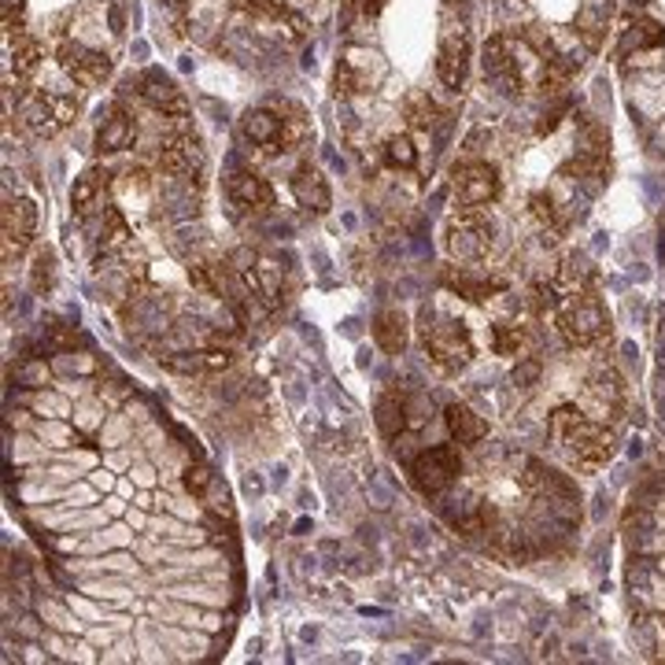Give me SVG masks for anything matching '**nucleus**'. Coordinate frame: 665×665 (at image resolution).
<instances>
[{"mask_svg": "<svg viewBox=\"0 0 665 665\" xmlns=\"http://www.w3.org/2000/svg\"><path fill=\"white\" fill-rule=\"evenodd\" d=\"M555 330L569 348H592L611 330V315H606L599 293L566 296L555 311Z\"/></svg>", "mask_w": 665, "mask_h": 665, "instance_id": "nucleus-2", "label": "nucleus"}, {"mask_svg": "<svg viewBox=\"0 0 665 665\" xmlns=\"http://www.w3.org/2000/svg\"><path fill=\"white\" fill-rule=\"evenodd\" d=\"M373 341H378L381 352L399 355L403 348H407V318H403L399 311H381L378 318H373Z\"/></svg>", "mask_w": 665, "mask_h": 665, "instance_id": "nucleus-26", "label": "nucleus"}, {"mask_svg": "<svg viewBox=\"0 0 665 665\" xmlns=\"http://www.w3.org/2000/svg\"><path fill=\"white\" fill-rule=\"evenodd\" d=\"M558 304H562V296H558L555 281H537V285L529 288V307L537 315H555Z\"/></svg>", "mask_w": 665, "mask_h": 665, "instance_id": "nucleus-37", "label": "nucleus"}, {"mask_svg": "<svg viewBox=\"0 0 665 665\" xmlns=\"http://www.w3.org/2000/svg\"><path fill=\"white\" fill-rule=\"evenodd\" d=\"M233 267L230 263H193L189 267V281L193 288H200L204 296H222L233 285Z\"/></svg>", "mask_w": 665, "mask_h": 665, "instance_id": "nucleus-27", "label": "nucleus"}, {"mask_svg": "<svg viewBox=\"0 0 665 665\" xmlns=\"http://www.w3.org/2000/svg\"><path fill=\"white\" fill-rule=\"evenodd\" d=\"M470 34L466 26H452L440 37V49H436V78L444 82L447 89H463L466 78H470Z\"/></svg>", "mask_w": 665, "mask_h": 665, "instance_id": "nucleus-11", "label": "nucleus"}, {"mask_svg": "<svg viewBox=\"0 0 665 665\" xmlns=\"http://www.w3.org/2000/svg\"><path fill=\"white\" fill-rule=\"evenodd\" d=\"M56 60H60L63 74H71L78 86H104L111 78V60L104 52L97 49H86L82 41H60V49H56Z\"/></svg>", "mask_w": 665, "mask_h": 665, "instance_id": "nucleus-12", "label": "nucleus"}, {"mask_svg": "<svg viewBox=\"0 0 665 665\" xmlns=\"http://www.w3.org/2000/svg\"><path fill=\"white\" fill-rule=\"evenodd\" d=\"M230 200L241 211H270L274 208V189H270L267 177H259L256 171H233L226 182Z\"/></svg>", "mask_w": 665, "mask_h": 665, "instance_id": "nucleus-18", "label": "nucleus"}, {"mask_svg": "<svg viewBox=\"0 0 665 665\" xmlns=\"http://www.w3.org/2000/svg\"><path fill=\"white\" fill-rule=\"evenodd\" d=\"M278 26H281V37H285V41H293V45L304 41L307 30H311V26H307V19L296 15V12H285V15H281Z\"/></svg>", "mask_w": 665, "mask_h": 665, "instance_id": "nucleus-40", "label": "nucleus"}, {"mask_svg": "<svg viewBox=\"0 0 665 665\" xmlns=\"http://www.w3.org/2000/svg\"><path fill=\"white\" fill-rule=\"evenodd\" d=\"M293 196L296 204L304 211L311 214H325L333 208V193H330V182H325V174L318 171L315 163H299L296 174H293Z\"/></svg>", "mask_w": 665, "mask_h": 665, "instance_id": "nucleus-17", "label": "nucleus"}, {"mask_svg": "<svg viewBox=\"0 0 665 665\" xmlns=\"http://www.w3.org/2000/svg\"><path fill=\"white\" fill-rule=\"evenodd\" d=\"M281 119H285V148L293 152V148H299L307 140V134H311V126H307V115L299 104H281Z\"/></svg>", "mask_w": 665, "mask_h": 665, "instance_id": "nucleus-35", "label": "nucleus"}, {"mask_svg": "<svg viewBox=\"0 0 665 665\" xmlns=\"http://www.w3.org/2000/svg\"><path fill=\"white\" fill-rule=\"evenodd\" d=\"M484 74L510 93H526L543 78V52L514 34H495L484 45Z\"/></svg>", "mask_w": 665, "mask_h": 665, "instance_id": "nucleus-1", "label": "nucleus"}, {"mask_svg": "<svg viewBox=\"0 0 665 665\" xmlns=\"http://www.w3.org/2000/svg\"><path fill=\"white\" fill-rule=\"evenodd\" d=\"M444 426H447V436H452L458 447H473L489 436V421L477 415V410L466 407V403H452V407L444 410Z\"/></svg>", "mask_w": 665, "mask_h": 665, "instance_id": "nucleus-22", "label": "nucleus"}, {"mask_svg": "<svg viewBox=\"0 0 665 665\" xmlns=\"http://www.w3.org/2000/svg\"><path fill=\"white\" fill-rule=\"evenodd\" d=\"M140 97H145L148 108H156L163 119H185L189 115V100H185V93L174 86L167 74H145L140 78Z\"/></svg>", "mask_w": 665, "mask_h": 665, "instance_id": "nucleus-16", "label": "nucleus"}, {"mask_svg": "<svg viewBox=\"0 0 665 665\" xmlns=\"http://www.w3.org/2000/svg\"><path fill=\"white\" fill-rule=\"evenodd\" d=\"M444 245L455 263H481L492 251V222L484 208H458L444 230Z\"/></svg>", "mask_w": 665, "mask_h": 665, "instance_id": "nucleus-4", "label": "nucleus"}, {"mask_svg": "<svg viewBox=\"0 0 665 665\" xmlns=\"http://www.w3.org/2000/svg\"><path fill=\"white\" fill-rule=\"evenodd\" d=\"M569 458H574V466L580 470H599V466H606L614 458V433L606 426H599V421L588 418L584 426L577 429L574 440L566 444Z\"/></svg>", "mask_w": 665, "mask_h": 665, "instance_id": "nucleus-13", "label": "nucleus"}, {"mask_svg": "<svg viewBox=\"0 0 665 665\" xmlns=\"http://www.w3.org/2000/svg\"><path fill=\"white\" fill-rule=\"evenodd\" d=\"M665 49V26L654 19H632L629 30L621 34V56H643Z\"/></svg>", "mask_w": 665, "mask_h": 665, "instance_id": "nucleus-23", "label": "nucleus"}, {"mask_svg": "<svg viewBox=\"0 0 665 665\" xmlns=\"http://www.w3.org/2000/svg\"><path fill=\"white\" fill-rule=\"evenodd\" d=\"M658 629H662V632H665V614H662V617H658Z\"/></svg>", "mask_w": 665, "mask_h": 665, "instance_id": "nucleus-46", "label": "nucleus"}, {"mask_svg": "<svg viewBox=\"0 0 665 665\" xmlns=\"http://www.w3.org/2000/svg\"><path fill=\"white\" fill-rule=\"evenodd\" d=\"M421 318H426V325H421V348H426V355L433 359V367L444 373H458L470 367L473 362L470 330H466L463 322H455V318H444V322L429 325V311Z\"/></svg>", "mask_w": 665, "mask_h": 665, "instance_id": "nucleus-3", "label": "nucleus"}, {"mask_svg": "<svg viewBox=\"0 0 665 665\" xmlns=\"http://www.w3.org/2000/svg\"><path fill=\"white\" fill-rule=\"evenodd\" d=\"M130 237H134V230H130L126 222V211L123 208H104V237H100V245H104V251H123L130 245Z\"/></svg>", "mask_w": 665, "mask_h": 665, "instance_id": "nucleus-29", "label": "nucleus"}, {"mask_svg": "<svg viewBox=\"0 0 665 665\" xmlns=\"http://www.w3.org/2000/svg\"><path fill=\"white\" fill-rule=\"evenodd\" d=\"M241 134L251 148L267 156H278V152H288L285 148V119H281L278 108H251L245 111L241 119Z\"/></svg>", "mask_w": 665, "mask_h": 665, "instance_id": "nucleus-14", "label": "nucleus"}, {"mask_svg": "<svg viewBox=\"0 0 665 665\" xmlns=\"http://www.w3.org/2000/svg\"><path fill=\"white\" fill-rule=\"evenodd\" d=\"M241 8H245L251 19H263V23H278V19L288 12L281 0H241Z\"/></svg>", "mask_w": 665, "mask_h": 665, "instance_id": "nucleus-38", "label": "nucleus"}, {"mask_svg": "<svg viewBox=\"0 0 665 665\" xmlns=\"http://www.w3.org/2000/svg\"><path fill=\"white\" fill-rule=\"evenodd\" d=\"M452 193L458 208H489L500 200L503 177L489 159H466L452 171Z\"/></svg>", "mask_w": 665, "mask_h": 665, "instance_id": "nucleus-6", "label": "nucleus"}, {"mask_svg": "<svg viewBox=\"0 0 665 665\" xmlns=\"http://www.w3.org/2000/svg\"><path fill=\"white\" fill-rule=\"evenodd\" d=\"M4 30H8V34H23V12H19V8H12V4L4 8Z\"/></svg>", "mask_w": 665, "mask_h": 665, "instance_id": "nucleus-43", "label": "nucleus"}, {"mask_svg": "<svg viewBox=\"0 0 665 665\" xmlns=\"http://www.w3.org/2000/svg\"><path fill=\"white\" fill-rule=\"evenodd\" d=\"M19 378H23L30 389H37V385H45V381H49V367H45V362H30L26 370H19Z\"/></svg>", "mask_w": 665, "mask_h": 665, "instance_id": "nucleus-42", "label": "nucleus"}, {"mask_svg": "<svg viewBox=\"0 0 665 665\" xmlns=\"http://www.w3.org/2000/svg\"><path fill=\"white\" fill-rule=\"evenodd\" d=\"M115 193L130 196V200H148V196H152V174H148L145 167H134V171H126L115 182Z\"/></svg>", "mask_w": 665, "mask_h": 665, "instance_id": "nucleus-36", "label": "nucleus"}, {"mask_svg": "<svg viewBox=\"0 0 665 665\" xmlns=\"http://www.w3.org/2000/svg\"><path fill=\"white\" fill-rule=\"evenodd\" d=\"M625 399H629L625 396V381L617 378L614 370H603L584 385L580 410H584L592 421H599V426H606V421H617L625 415Z\"/></svg>", "mask_w": 665, "mask_h": 665, "instance_id": "nucleus-9", "label": "nucleus"}, {"mask_svg": "<svg viewBox=\"0 0 665 665\" xmlns=\"http://www.w3.org/2000/svg\"><path fill=\"white\" fill-rule=\"evenodd\" d=\"M537 373H540V362L532 359V362H526V367H521V370H514V381H532V378H537Z\"/></svg>", "mask_w": 665, "mask_h": 665, "instance_id": "nucleus-44", "label": "nucleus"}, {"mask_svg": "<svg viewBox=\"0 0 665 665\" xmlns=\"http://www.w3.org/2000/svg\"><path fill=\"white\" fill-rule=\"evenodd\" d=\"M403 115H407V123L415 130H429L440 119V108L429 100V93H410V97L403 100Z\"/></svg>", "mask_w": 665, "mask_h": 665, "instance_id": "nucleus-33", "label": "nucleus"}, {"mask_svg": "<svg viewBox=\"0 0 665 665\" xmlns=\"http://www.w3.org/2000/svg\"><path fill=\"white\" fill-rule=\"evenodd\" d=\"M74 115H78V100L63 93H26L19 104V123L34 137H56L74 123Z\"/></svg>", "mask_w": 665, "mask_h": 665, "instance_id": "nucleus-5", "label": "nucleus"}, {"mask_svg": "<svg viewBox=\"0 0 665 665\" xmlns=\"http://www.w3.org/2000/svg\"><path fill=\"white\" fill-rule=\"evenodd\" d=\"M595 285H599V274H595V267L588 263V259H566V263L558 267V274H555V288H558V296L566 299V296H584V293H595Z\"/></svg>", "mask_w": 665, "mask_h": 665, "instance_id": "nucleus-24", "label": "nucleus"}, {"mask_svg": "<svg viewBox=\"0 0 665 665\" xmlns=\"http://www.w3.org/2000/svg\"><path fill=\"white\" fill-rule=\"evenodd\" d=\"M381 78H385V63H381L378 52L348 49V52H344V60L336 63L333 86H336L341 97H359V93H370Z\"/></svg>", "mask_w": 665, "mask_h": 665, "instance_id": "nucleus-8", "label": "nucleus"}, {"mask_svg": "<svg viewBox=\"0 0 665 665\" xmlns=\"http://www.w3.org/2000/svg\"><path fill=\"white\" fill-rule=\"evenodd\" d=\"M159 174L167 177H189L193 171H204V145L193 130H174V134L163 137L156 156Z\"/></svg>", "mask_w": 665, "mask_h": 665, "instance_id": "nucleus-10", "label": "nucleus"}, {"mask_svg": "<svg viewBox=\"0 0 665 665\" xmlns=\"http://www.w3.org/2000/svg\"><path fill=\"white\" fill-rule=\"evenodd\" d=\"M410 403L399 396V389H389L385 396L378 399V429L385 433L389 440H396L403 429L410 426Z\"/></svg>", "mask_w": 665, "mask_h": 665, "instance_id": "nucleus-25", "label": "nucleus"}, {"mask_svg": "<svg viewBox=\"0 0 665 665\" xmlns=\"http://www.w3.org/2000/svg\"><path fill=\"white\" fill-rule=\"evenodd\" d=\"M4 256H19V251L30 248L34 233H37V208L34 200H26V196H19V200H8L4 204Z\"/></svg>", "mask_w": 665, "mask_h": 665, "instance_id": "nucleus-15", "label": "nucleus"}, {"mask_svg": "<svg viewBox=\"0 0 665 665\" xmlns=\"http://www.w3.org/2000/svg\"><path fill=\"white\" fill-rule=\"evenodd\" d=\"M41 60H45V49L37 41H19L15 45V52H12V71H15V78H34L37 67H41Z\"/></svg>", "mask_w": 665, "mask_h": 665, "instance_id": "nucleus-34", "label": "nucleus"}, {"mask_svg": "<svg viewBox=\"0 0 665 665\" xmlns=\"http://www.w3.org/2000/svg\"><path fill=\"white\" fill-rule=\"evenodd\" d=\"M529 344V330L518 322H495L492 325V348L495 355H521Z\"/></svg>", "mask_w": 665, "mask_h": 665, "instance_id": "nucleus-30", "label": "nucleus"}, {"mask_svg": "<svg viewBox=\"0 0 665 665\" xmlns=\"http://www.w3.org/2000/svg\"><path fill=\"white\" fill-rule=\"evenodd\" d=\"M529 208H532V219L547 230V237H558V233L566 230V219H562V211H558V204H555V196H551V193H537L529 200Z\"/></svg>", "mask_w": 665, "mask_h": 665, "instance_id": "nucleus-32", "label": "nucleus"}, {"mask_svg": "<svg viewBox=\"0 0 665 665\" xmlns=\"http://www.w3.org/2000/svg\"><path fill=\"white\" fill-rule=\"evenodd\" d=\"M115 189V177H111L108 167H89V171H82V177L74 182L71 189V208L78 211V219H86L104 204V196Z\"/></svg>", "mask_w": 665, "mask_h": 665, "instance_id": "nucleus-19", "label": "nucleus"}, {"mask_svg": "<svg viewBox=\"0 0 665 665\" xmlns=\"http://www.w3.org/2000/svg\"><path fill=\"white\" fill-rule=\"evenodd\" d=\"M584 421H588V415L580 410V403H562V407L551 410V418H547V436L555 440L558 447H566Z\"/></svg>", "mask_w": 665, "mask_h": 665, "instance_id": "nucleus-28", "label": "nucleus"}, {"mask_svg": "<svg viewBox=\"0 0 665 665\" xmlns=\"http://www.w3.org/2000/svg\"><path fill=\"white\" fill-rule=\"evenodd\" d=\"M463 473V455L455 444H436L426 447L415 463H410V481L421 495H440L444 489H452L455 477Z\"/></svg>", "mask_w": 665, "mask_h": 665, "instance_id": "nucleus-7", "label": "nucleus"}, {"mask_svg": "<svg viewBox=\"0 0 665 665\" xmlns=\"http://www.w3.org/2000/svg\"><path fill=\"white\" fill-rule=\"evenodd\" d=\"M440 281H444V288H452V293L470 299V304H484V299L507 293V281L503 278H473L470 270H458V267H447L440 274Z\"/></svg>", "mask_w": 665, "mask_h": 665, "instance_id": "nucleus-21", "label": "nucleus"}, {"mask_svg": "<svg viewBox=\"0 0 665 665\" xmlns=\"http://www.w3.org/2000/svg\"><path fill=\"white\" fill-rule=\"evenodd\" d=\"M30 281H34L37 293H49V288H52V281H56V259L49 256V251H41V256L34 259V274H30Z\"/></svg>", "mask_w": 665, "mask_h": 665, "instance_id": "nucleus-39", "label": "nucleus"}, {"mask_svg": "<svg viewBox=\"0 0 665 665\" xmlns=\"http://www.w3.org/2000/svg\"><path fill=\"white\" fill-rule=\"evenodd\" d=\"M182 481H185V492H189V495H204V492L211 489V481H214V477H211L208 466H204V463H196V466H189V470H185Z\"/></svg>", "mask_w": 665, "mask_h": 665, "instance_id": "nucleus-41", "label": "nucleus"}, {"mask_svg": "<svg viewBox=\"0 0 665 665\" xmlns=\"http://www.w3.org/2000/svg\"><path fill=\"white\" fill-rule=\"evenodd\" d=\"M134 140H137V123H134V115H130L126 108H111L108 111V119L104 123L97 126V152L100 156H115V152H126V148H134Z\"/></svg>", "mask_w": 665, "mask_h": 665, "instance_id": "nucleus-20", "label": "nucleus"}, {"mask_svg": "<svg viewBox=\"0 0 665 665\" xmlns=\"http://www.w3.org/2000/svg\"><path fill=\"white\" fill-rule=\"evenodd\" d=\"M381 8H385V0H359V12L362 15H381Z\"/></svg>", "mask_w": 665, "mask_h": 665, "instance_id": "nucleus-45", "label": "nucleus"}, {"mask_svg": "<svg viewBox=\"0 0 665 665\" xmlns=\"http://www.w3.org/2000/svg\"><path fill=\"white\" fill-rule=\"evenodd\" d=\"M385 167H392V171H415L418 167V148L415 140H410L407 134H396L385 140Z\"/></svg>", "mask_w": 665, "mask_h": 665, "instance_id": "nucleus-31", "label": "nucleus"}]
</instances>
